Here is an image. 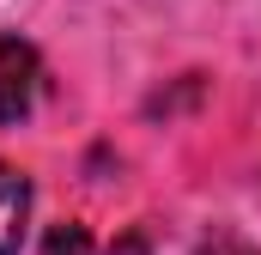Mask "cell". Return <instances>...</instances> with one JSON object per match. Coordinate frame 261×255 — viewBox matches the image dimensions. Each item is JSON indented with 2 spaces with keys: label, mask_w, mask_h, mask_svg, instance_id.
<instances>
[{
  "label": "cell",
  "mask_w": 261,
  "mask_h": 255,
  "mask_svg": "<svg viewBox=\"0 0 261 255\" xmlns=\"http://www.w3.org/2000/svg\"><path fill=\"white\" fill-rule=\"evenodd\" d=\"M37 85H43V61L24 37H0V128L24 122L31 104H37Z\"/></svg>",
  "instance_id": "6da1fadb"
},
{
  "label": "cell",
  "mask_w": 261,
  "mask_h": 255,
  "mask_svg": "<svg viewBox=\"0 0 261 255\" xmlns=\"http://www.w3.org/2000/svg\"><path fill=\"white\" fill-rule=\"evenodd\" d=\"M43 255H91V237H85L79 225H55L49 243H43Z\"/></svg>",
  "instance_id": "3957f363"
},
{
  "label": "cell",
  "mask_w": 261,
  "mask_h": 255,
  "mask_svg": "<svg viewBox=\"0 0 261 255\" xmlns=\"http://www.w3.org/2000/svg\"><path fill=\"white\" fill-rule=\"evenodd\" d=\"M24 225H31V183L12 164H0V255H18Z\"/></svg>",
  "instance_id": "7a4b0ae2"
},
{
  "label": "cell",
  "mask_w": 261,
  "mask_h": 255,
  "mask_svg": "<svg viewBox=\"0 0 261 255\" xmlns=\"http://www.w3.org/2000/svg\"><path fill=\"white\" fill-rule=\"evenodd\" d=\"M200 255H255V249H243V243H231V237H219V243H206Z\"/></svg>",
  "instance_id": "277c9868"
}]
</instances>
